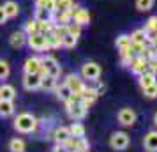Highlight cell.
I'll list each match as a JSON object with an SVG mask.
<instances>
[{
	"label": "cell",
	"mask_w": 157,
	"mask_h": 152,
	"mask_svg": "<svg viewBox=\"0 0 157 152\" xmlns=\"http://www.w3.org/2000/svg\"><path fill=\"white\" fill-rule=\"evenodd\" d=\"M127 67L131 69V72L132 74H136V76H140V74H143V72L147 71V62L143 60L141 57H138V55H134V57L129 60Z\"/></svg>",
	"instance_id": "obj_11"
},
{
	"label": "cell",
	"mask_w": 157,
	"mask_h": 152,
	"mask_svg": "<svg viewBox=\"0 0 157 152\" xmlns=\"http://www.w3.org/2000/svg\"><path fill=\"white\" fill-rule=\"evenodd\" d=\"M143 95H145L147 99H155L157 97V81L143 88Z\"/></svg>",
	"instance_id": "obj_31"
},
{
	"label": "cell",
	"mask_w": 157,
	"mask_h": 152,
	"mask_svg": "<svg viewBox=\"0 0 157 152\" xmlns=\"http://www.w3.org/2000/svg\"><path fill=\"white\" fill-rule=\"evenodd\" d=\"M117 117H118V122L122 126H125V127H131L136 122V111L132 108H122Z\"/></svg>",
	"instance_id": "obj_8"
},
{
	"label": "cell",
	"mask_w": 157,
	"mask_h": 152,
	"mask_svg": "<svg viewBox=\"0 0 157 152\" xmlns=\"http://www.w3.org/2000/svg\"><path fill=\"white\" fill-rule=\"evenodd\" d=\"M90 149V143L86 142V138H76V147H74V150L76 152H88Z\"/></svg>",
	"instance_id": "obj_30"
},
{
	"label": "cell",
	"mask_w": 157,
	"mask_h": 152,
	"mask_svg": "<svg viewBox=\"0 0 157 152\" xmlns=\"http://www.w3.org/2000/svg\"><path fill=\"white\" fill-rule=\"evenodd\" d=\"M147 71L148 72H154V74H157V58H150L148 62H147Z\"/></svg>",
	"instance_id": "obj_37"
},
{
	"label": "cell",
	"mask_w": 157,
	"mask_h": 152,
	"mask_svg": "<svg viewBox=\"0 0 157 152\" xmlns=\"http://www.w3.org/2000/svg\"><path fill=\"white\" fill-rule=\"evenodd\" d=\"M154 124L157 126V111H155V115H154Z\"/></svg>",
	"instance_id": "obj_40"
},
{
	"label": "cell",
	"mask_w": 157,
	"mask_h": 152,
	"mask_svg": "<svg viewBox=\"0 0 157 152\" xmlns=\"http://www.w3.org/2000/svg\"><path fill=\"white\" fill-rule=\"evenodd\" d=\"M155 76L157 74H154V72H148V71H145L143 74H140L138 78H140V87L145 88V87H148V85H152V83H155Z\"/></svg>",
	"instance_id": "obj_20"
},
{
	"label": "cell",
	"mask_w": 157,
	"mask_h": 152,
	"mask_svg": "<svg viewBox=\"0 0 157 152\" xmlns=\"http://www.w3.org/2000/svg\"><path fill=\"white\" fill-rule=\"evenodd\" d=\"M9 150L11 152H25V142L21 138H13L9 142Z\"/></svg>",
	"instance_id": "obj_28"
},
{
	"label": "cell",
	"mask_w": 157,
	"mask_h": 152,
	"mask_svg": "<svg viewBox=\"0 0 157 152\" xmlns=\"http://www.w3.org/2000/svg\"><path fill=\"white\" fill-rule=\"evenodd\" d=\"M34 18H36L37 21H48L53 18L51 13H48L46 9H36V13H34Z\"/></svg>",
	"instance_id": "obj_29"
},
{
	"label": "cell",
	"mask_w": 157,
	"mask_h": 152,
	"mask_svg": "<svg viewBox=\"0 0 157 152\" xmlns=\"http://www.w3.org/2000/svg\"><path fill=\"white\" fill-rule=\"evenodd\" d=\"M155 58H157V51H155Z\"/></svg>",
	"instance_id": "obj_41"
},
{
	"label": "cell",
	"mask_w": 157,
	"mask_h": 152,
	"mask_svg": "<svg viewBox=\"0 0 157 152\" xmlns=\"http://www.w3.org/2000/svg\"><path fill=\"white\" fill-rule=\"evenodd\" d=\"M41 62H43L46 72H48L50 76H53V78L58 80V76L62 74V67H60L57 58L53 57V55H44V57H41Z\"/></svg>",
	"instance_id": "obj_4"
},
{
	"label": "cell",
	"mask_w": 157,
	"mask_h": 152,
	"mask_svg": "<svg viewBox=\"0 0 157 152\" xmlns=\"http://www.w3.org/2000/svg\"><path fill=\"white\" fill-rule=\"evenodd\" d=\"M41 65H43L41 57L32 55V57H29L27 60H25V64H23V71H25V72H39Z\"/></svg>",
	"instance_id": "obj_12"
},
{
	"label": "cell",
	"mask_w": 157,
	"mask_h": 152,
	"mask_svg": "<svg viewBox=\"0 0 157 152\" xmlns=\"http://www.w3.org/2000/svg\"><path fill=\"white\" fill-rule=\"evenodd\" d=\"M64 83L71 88L72 94H79V95H81V92H83V88L86 87L85 83H83V78L78 76V74H67V78H65Z\"/></svg>",
	"instance_id": "obj_7"
},
{
	"label": "cell",
	"mask_w": 157,
	"mask_h": 152,
	"mask_svg": "<svg viewBox=\"0 0 157 152\" xmlns=\"http://www.w3.org/2000/svg\"><path fill=\"white\" fill-rule=\"evenodd\" d=\"M9 43H11V46H13V48H21V46H25V44H27V34H25L23 30H16V32H13V34H11V37H9Z\"/></svg>",
	"instance_id": "obj_14"
},
{
	"label": "cell",
	"mask_w": 157,
	"mask_h": 152,
	"mask_svg": "<svg viewBox=\"0 0 157 152\" xmlns=\"http://www.w3.org/2000/svg\"><path fill=\"white\" fill-rule=\"evenodd\" d=\"M76 7L74 0H57V13H69Z\"/></svg>",
	"instance_id": "obj_25"
},
{
	"label": "cell",
	"mask_w": 157,
	"mask_h": 152,
	"mask_svg": "<svg viewBox=\"0 0 157 152\" xmlns=\"http://www.w3.org/2000/svg\"><path fill=\"white\" fill-rule=\"evenodd\" d=\"M44 9H46L48 13H51V14H55V13H57V0H46Z\"/></svg>",
	"instance_id": "obj_36"
},
{
	"label": "cell",
	"mask_w": 157,
	"mask_h": 152,
	"mask_svg": "<svg viewBox=\"0 0 157 152\" xmlns=\"http://www.w3.org/2000/svg\"><path fill=\"white\" fill-rule=\"evenodd\" d=\"M11 74V65L7 60H0V80H7Z\"/></svg>",
	"instance_id": "obj_32"
},
{
	"label": "cell",
	"mask_w": 157,
	"mask_h": 152,
	"mask_svg": "<svg viewBox=\"0 0 157 152\" xmlns=\"http://www.w3.org/2000/svg\"><path fill=\"white\" fill-rule=\"evenodd\" d=\"M7 20H9V18H7V14H6V11H4V7L0 6V25H4Z\"/></svg>",
	"instance_id": "obj_38"
},
{
	"label": "cell",
	"mask_w": 157,
	"mask_h": 152,
	"mask_svg": "<svg viewBox=\"0 0 157 152\" xmlns=\"http://www.w3.org/2000/svg\"><path fill=\"white\" fill-rule=\"evenodd\" d=\"M13 113H14V103L0 99V115L2 117H11Z\"/></svg>",
	"instance_id": "obj_24"
},
{
	"label": "cell",
	"mask_w": 157,
	"mask_h": 152,
	"mask_svg": "<svg viewBox=\"0 0 157 152\" xmlns=\"http://www.w3.org/2000/svg\"><path fill=\"white\" fill-rule=\"evenodd\" d=\"M37 119L32 113H20V115L14 119V129L20 131V133H34L37 129Z\"/></svg>",
	"instance_id": "obj_1"
},
{
	"label": "cell",
	"mask_w": 157,
	"mask_h": 152,
	"mask_svg": "<svg viewBox=\"0 0 157 152\" xmlns=\"http://www.w3.org/2000/svg\"><path fill=\"white\" fill-rule=\"evenodd\" d=\"M129 37H131V43H134V44H141V46H147L148 44V39H147V34H145L143 29L134 30Z\"/></svg>",
	"instance_id": "obj_17"
},
{
	"label": "cell",
	"mask_w": 157,
	"mask_h": 152,
	"mask_svg": "<svg viewBox=\"0 0 157 152\" xmlns=\"http://www.w3.org/2000/svg\"><path fill=\"white\" fill-rule=\"evenodd\" d=\"M69 133H71L72 138H83L85 136V126L76 120V122H72L71 126H69Z\"/></svg>",
	"instance_id": "obj_23"
},
{
	"label": "cell",
	"mask_w": 157,
	"mask_h": 152,
	"mask_svg": "<svg viewBox=\"0 0 157 152\" xmlns=\"http://www.w3.org/2000/svg\"><path fill=\"white\" fill-rule=\"evenodd\" d=\"M154 2L155 0H136V7L138 11H150L154 7Z\"/></svg>",
	"instance_id": "obj_34"
},
{
	"label": "cell",
	"mask_w": 157,
	"mask_h": 152,
	"mask_svg": "<svg viewBox=\"0 0 157 152\" xmlns=\"http://www.w3.org/2000/svg\"><path fill=\"white\" fill-rule=\"evenodd\" d=\"M27 44H29L34 51H46V50H50V48H48V43H46V36L41 34V32L27 36Z\"/></svg>",
	"instance_id": "obj_5"
},
{
	"label": "cell",
	"mask_w": 157,
	"mask_h": 152,
	"mask_svg": "<svg viewBox=\"0 0 157 152\" xmlns=\"http://www.w3.org/2000/svg\"><path fill=\"white\" fill-rule=\"evenodd\" d=\"M101 65L97 62H85L81 65V78L83 80H90V81H99L101 78Z\"/></svg>",
	"instance_id": "obj_3"
},
{
	"label": "cell",
	"mask_w": 157,
	"mask_h": 152,
	"mask_svg": "<svg viewBox=\"0 0 157 152\" xmlns=\"http://www.w3.org/2000/svg\"><path fill=\"white\" fill-rule=\"evenodd\" d=\"M143 145L147 152H157V131H148L143 138Z\"/></svg>",
	"instance_id": "obj_13"
},
{
	"label": "cell",
	"mask_w": 157,
	"mask_h": 152,
	"mask_svg": "<svg viewBox=\"0 0 157 152\" xmlns=\"http://www.w3.org/2000/svg\"><path fill=\"white\" fill-rule=\"evenodd\" d=\"M46 43H48L50 50H57L62 46V37H58L55 32H50V34H46Z\"/></svg>",
	"instance_id": "obj_21"
},
{
	"label": "cell",
	"mask_w": 157,
	"mask_h": 152,
	"mask_svg": "<svg viewBox=\"0 0 157 152\" xmlns=\"http://www.w3.org/2000/svg\"><path fill=\"white\" fill-rule=\"evenodd\" d=\"M67 34H71L74 37H79L81 36V25H78V23H74V21L67 23Z\"/></svg>",
	"instance_id": "obj_35"
},
{
	"label": "cell",
	"mask_w": 157,
	"mask_h": 152,
	"mask_svg": "<svg viewBox=\"0 0 157 152\" xmlns=\"http://www.w3.org/2000/svg\"><path fill=\"white\" fill-rule=\"evenodd\" d=\"M55 92H57V97L60 99L62 103H65L69 97L72 95V92H71V88L67 87L65 83H62V85H58L57 83V87H55Z\"/></svg>",
	"instance_id": "obj_19"
},
{
	"label": "cell",
	"mask_w": 157,
	"mask_h": 152,
	"mask_svg": "<svg viewBox=\"0 0 157 152\" xmlns=\"http://www.w3.org/2000/svg\"><path fill=\"white\" fill-rule=\"evenodd\" d=\"M117 50L118 51H124V50H129V46H131V37L125 36V34H122V36L117 37Z\"/></svg>",
	"instance_id": "obj_27"
},
{
	"label": "cell",
	"mask_w": 157,
	"mask_h": 152,
	"mask_svg": "<svg viewBox=\"0 0 157 152\" xmlns=\"http://www.w3.org/2000/svg\"><path fill=\"white\" fill-rule=\"evenodd\" d=\"M23 87L27 90H37L41 87V76L37 72H25L23 74Z\"/></svg>",
	"instance_id": "obj_9"
},
{
	"label": "cell",
	"mask_w": 157,
	"mask_h": 152,
	"mask_svg": "<svg viewBox=\"0 0 157 152\" xmlns=\"http://www.w3.org/2000/svg\"><path fill=\"white\" fill-rule=\"evenodd\" d=\"M78 44V37L71 36V34H65L64 37H62V46L64 48H74Z\"/></svg>",
	"instance_id": "obj_33"
},
{
	"label": "cell",
	"mask_w": 157,
	"mask_h": 152,
	"mask_svg": "<svg viewBox=\"0 0 157 152\" xmlns=\"http://www.w3.org/2000/svg\"><path fill=\"white\" fill-rule=\"evenodd\" d=\"M72 21L78 23V25H81V27H85V25L90 23V13H88L86 9L76 6V7L72 9Z\"/></svg>",
	"instance_id": "obj_10"
},
{
	"label": "cell",
	"mask_w": 157,
	"mask_h": 152,
	"mask_svg": "<svg viewBox=\"0 0 157 152\" xmlns=\"http://www.w3.org/2000/svg\"><path fill=\"white\" fill-rule=\"evenodd\" d=\"M23 32L30 36V34H37L39 32V21H37L36 18H32V20H27L25 21V27H23Z\"/></svg>",
	"instance_id": "obj_26"
},
{
	"label": "cell",
	"mask_w": 157,
	"mask_h": 152,
	"mask_svg": "<svg viewBox=\"0 0 157 152\" xmlns=\"http://www.w3.org/2000/svg\"><path fill=\"white\" fill-rule=\"evenodd\" d=\"M65 111H67V115L71 117L72 120H81V119H85L88 108L81 101H72L71 97H69L65 101Z\"/></svg>",
	"instance_id": "obj_2"
},
{
	"label": "cell",
	"mask_w": 157,
	"mask_h": 152,
	"mask_svg": "<svg viewBox=\"0 0 157 152\" xmlns=\"http://www.w3.org/2000/svg\"><path fill=\"white\" fill-rule=\"evenodd\" d=\"M2 7H4V11H6L7 18H16V16L20 14V6L16 4L14 0H7Z\"/></svg>",
	"instance_id": "obj_18"
},
{
	"label": "cell",
	"mask_w": 157,
	"mask_h": 152,
	"mask_svg": "<svg viewBox=\"0 0 157 152\" xmlns=\"http://www.w3.org/2000/svg\"><path fill=\"white\" fill-rule=\"evenodd\" d=\"M104 90H106V85L104 83H97V87H95V92H97V95H101V94H104Z\"/></svg>",
	"instance_id": "obj_39"
},
{
	"label": "cell",
	"mask_w": 157,
	"mask_h": 152,
	"mask_svg": "<svg viewBox=\"0 0 157 152\" xmlns=\"http://www.w3.org/2000/svg\"><path fill=\"white\" fill-rule=\"evenodd\" d=\"M57 78H53V76H50V74H46V76H43L41 78V87L43 90H55V87H57Z\"/></svg>",
	"instance_id": "obj_22"
},
{
	"label": "cell",
	"mask_w": 157,
	"mask_h": 152,
	"mask_svg": "<svg viewBox=\"0 0 157 152\" xmlns=\"http://www.w3.org/2000/svg\"><path fill=\"white\" fill-rule=\"evenodd\" d=\"M53 140L57 142V145H62L65 143L69 138H71V133H69V127H64V126H60V127H57V129L53 131Z\"/></svg>",
	"instance_id": "obj_15"
},
{
	"label": "cell",
	"mask_w": 157,
	"mask_h": 152,
	"mask_svg": "<svg viewBox=\"0 0 157 152\" xmlns=\"http://www.w3.org/2000/svg\"><path fill=\"white\" fill-rule=\"evenodd\" d=\"M14 97H16V88L13 85H9V83L0 85V99H4V101H14Z\"/></svg>",
	"instance_id": "obj_16"
},
{
	"label": "cell",
	"mask_w": 157,
	"mask_h": 152,
	"mask_svg": "<svg viewBox=\"0 0 157 152\" xmlns=\"http://www.w3.org/2000/svg\"><path fill=\"white\" fill-rule=\"evenodd\" d=\"M109 145L113 150H125L129 147V134L124 131H117L109 138Z\"/></svg>",
	"instance_id": "obj_6"
}]
</instances>
